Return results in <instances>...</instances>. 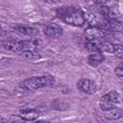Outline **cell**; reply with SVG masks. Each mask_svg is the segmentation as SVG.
I'll use <instances>...</instances> for the list:
<instances>
[{"mask_svg": "<svg viewBox=\"0 0 123 123\" xmlns=\"http://www.w3.org/2000/svg\"><path fill=\"white\" fill-rule=\"evenodd\" d=\"M84 35L86 40L99 39V38H102L106 35V32L100 26L94 25V26H88L87 28H86Z\"/></svg>", "mask_w": 123, "mask_h": 123, "instance_id": "obj_5", "label": "cell"}, {"mask_svg": "<svg viewBox=\"0 0 123 123\" xmlns=\"http://www.w3.org/2000/svg\"><path fill=\"white\" fill-rule=\"evenodd\" d=\"M19 116L25 121H34L40 116V112L36 109H24L19 111Z\"/></svg>", "mask_w": 123, "mask_h": 123, "instance_id": "obj_9", "label": "cell"}, {"mask_svg": "<svg viewBox=\"0 0 123 123\" xmlns=\"http://www.w3.org/2000/svg\"><path fill=\"white\" fill-rule=\"evenodd\" d=\"M13 30H15L17 33L21 34V35H25V36H34L37 34V30L32 28V27H29V26H24V25H15L12 27Z\"/></svg>", "mask_w": 123, "mask_h": 123, "instance_id": "obj_12", "label": "cell"}, {"mask_svg": "<svg viewBox=\"0 0 123 123\" xmlns=\"http://www.w3.org/2000/svg\"><path fill=\"white\" fill-rule=\"evenodd\" d=\"M43 33L47 37L56 39V38H59V37H61L62 36L63 31H62V28L59 24H57V23H49L46 26H44Z\"/></svg>", "mask_w": 123, "mask_h": 123, "instance_id": "obj_4", "label": "cell"}, {"mask_svg": "<svg viewBox=\"0 0 123 123\" xmlns=\"http://www.w3.org/2000/svg\"><path fill=\"white\" fill-rule=\"evenodd\" d=\"M123 115V111L121 108H118V107H113L108 111H104V116L108 119H111V120H114V119H118L120 117H122Z\"/></svg>", "mask_w": 123, "mask_h": 123, "instance_id": "obj_11", "label": "cell"}, {"mask_svg": "<svg viewBox=\"0 0 123 123\" xmlns=\"http://www.w3.org/2000/svg\"><path fill=\"white\" fill-rule=\"evenodd\" d=\"M0 30H1V26H0Z\"/></svg>", "mask_w": 123, "mask_h": 123, "instance_id": "obj_22", "label": "cell"}, {"mask_svg": "<svg viewBox=\"0 0 123 123\" xmlns=\"http://www.w3.org/2000/svg\"><path fill=\"white\" fill-rule=\"evenodd\" d=\"M119 102V94L117 91L115 90H111L110 92L106 93L105 95H103L100 98V102H99V107L101 109V111H108L113 107H115V105Z\"/></svg>", "mask_w": 123, "mask_h": 123, "instance_id": "obj_3", "label": "cell"}, {"mask_svg": "<svg viewBox=\"0 0 123 123\" xmlns=\"http://www.w3.org/2000/svg\"><path fill=\"white\" fill-rule=\"evenodd\" d=\"M104 60H105V57L102 54V52H94L88 56L87 63L92 67H96L99 64H101L104 62Z\"/></svg>", "mask_w": 123, "mask_h": 123, "instance_id": "obj_10", "label": "cell"}, {"mask_svg": "<svg viewBox=\"0 0 123 123\" xmlns=\"http://www.w3.org/2000/svg\"><path fill=\"white\" fill-rule=\"evenodd\" d=\"M55 84V78L52 75L46 74L42 76H35L28 78L19 83L15 91H20L21 95L30 93L36 89L52 86Z\"/></svg>", "mask_w": 123, "mask_h": 123, "instance_id": "obj_2", "label": "cell"}, {"mask_svg": "<svg viewBox=\"0 0 123 123\" xmlns=\"http://www.w3.org/2000/svg\"><path fill=\"white\" fill-rule=\"evenodd\" d=\"M113 54H115V56L118 57V58H122V56H123V46L121 44H114Z\"/></svg>", "mask_w": 123, "mask_h": 123, "instance_id": "obj_17", "label": "cell"}, {"mask_svg": "<svg viewBox=\"0 0 123 123\" xmlns=\"http://www.w3.org/2000/svg\"><path fill=\"white\" fill-rule=\"evenodd\" d=\"M100 41H101V38L86 40V42L85 43V48L91 53L100 52Z\"/></svg>", "mask_w": 123, "mask_h": 123, "instance_id": "obj_13", "label": "cell"}, {"mask_svg": "<svg viewBox=\"0 0 123 123\" xmlns=\"http://www.w3.org/2000/svg\"><path fill=\"white\" fill-rule=\"evenodd\" d=\"M5 122V121H8V119H6V118H3V117H0V122Z\"/></svg>", "mask_w": 123, "mask_h": 123, "instance_id": "obj_21", "label": "cell"}, {"mask_svg": "<svg viewBox=\"0 0 123 123\" xmlns=\"http://www.w3.org/2000/svg\"><path fill=\"white\" fill-rule=\"evenodd\" d=\"M56 15L62 22L75 27L84 26L86 20L85 12L74 6H63L58 8L56 10Z\"/></svg>", "mask_w": 123, "mask_h": 123, "instance_id": "obj_1", "label": "cell"}, {"mask_svg": "<svg viewBox=\"0 0 123 123\" xmlns=\"http://www.w3.org/2000/svg\"><path fill=\"white\" fill-rule=\"evenodd\" d=\"M3 47H4V49L11 51V52H22L25 50L24 40L11 39V40L5 41L3 44Z\"/></svg>", "mask_w": 123, "mask_h": 123, "instance_id": "obj_8", "label": "cell"}, {"mask_svg": "<svg viewBox=\"0 0 123 123\" xmlns=\"http://www.w3.org/2000/svg\"><path fill=\"white\" fill-rule=\"evenodd\" d=\"M77 86L80 91L86 93V94H93V93H95V91L97 89L95 83L93 81H91L89 79H86V78L81 79L77 83Z\"/></svg>", "mask_w": 123, "mask_h": 123, "instance_id": "obj_6", "label": "cell"}, {"mask_svg": "<svg viewBox=\"0 0 123 123\" xmlns=\"http://www.w3.org/2000/svg\"><path fill=\"white\" fill-rule=\"evenodd\" d=\"M105 32H121L122 23L119 19H105V22L100 26Z\"/></svg>", "mask_w": 123, "mask_h": 123, "instance_id": "obj_7", "label": "cell"}, {"mask_svg": "<svg viewBox=\"0 0 123 123\" xmlns=\"http://www.w3.org/2000/svg\"><path fill=\"white\" fill-rule=\"evenodd\" d=\"M52 107H53V109H55V110H65V109H67V104H64V103H61V101H59V100H57V101H55V102H53V104H52Z\"/></svg>", "mask_w": 123, "mask_h": 123, "instance_id": "obj_16", "label": "cell"}, {"mask_svg": "<svg viewBox=\"0 0 123 123\" xmlns=\"http://www.w3.org/2000/svg\"><path fill=\"white\" fill-rule=\"evenodd\" d=\"M20 53H21V56L28 61H37L41 58V54L37 50H25Z\"/></svg>", "mask_w": 123, "mask_h": 123, "instance_id": "obj_14", "label": "cell"}, {"mask_svg": "<svg viewBox=\"0 0 123 123\" xmlns=\"http://www.w3.org/2000/svg\"><path fill=\"white\" fill-rule=\"evenodd\" d=\"M44 1L48 4H57V3H60L62 0H44Z\"/></svg>", "mask_w": 123, "mask_h": 123, "instance_id": "obj_20", "label": "cell"}, {"mask_svg": "<svg viewBox=\"0 0 123 123\" xmlns=\"http://www.w3.org/2000/svg\"><path fill=\"white\" fill-rule=\"evenodd\" d=\"M96 7H101V6H104V5H107L109 0H90Z\"/></svg>", "mask_w": 123, "mask_h": 123, "instance_id": "obj_19", "label": "cell"}, {"mask_svg": "<svg viewBox=\"0 0 123 123\" xmlns=\"http://www.w3.org/2000/svg\"><path fill=\"white\" fill-rule=\"evenodd\" d=\"M114 44H112L109 40H101L100 41V52H107V53H113Z\"/></svg>", "mask_w": 123, "mask_h": 123, "instance_id": "obj_15", "label": "cell"}, {"mask_svg": "<svg viewBox=\"0 0 123 123\" xmlns=\"http://www.w3.org/2000/svg\"><path fill=\"white\" fill-rule=\"evenodd\" d=\"M114 73H115V75H116L118 78H120V79L123 77V64H122V62H120V63L115 67Z\"/></svg>", "mask_w": 123, "mask_h": 123, "instance_id": "obj_18", "label": "cell"}]
</instances>
